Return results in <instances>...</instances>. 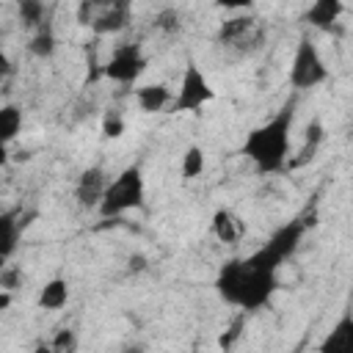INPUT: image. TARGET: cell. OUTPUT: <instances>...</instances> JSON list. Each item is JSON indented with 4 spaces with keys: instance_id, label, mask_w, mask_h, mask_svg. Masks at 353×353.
<instances>
[{
    "instance_id": "6da1fadb",
    "label": "cell",
    "mask_w": 353,
    "mask_h": 353,
    "mask_svg": "<svg viewBox=\"0 0 353 353\" xmlns=\"http://www.w3.org/2000/svg\"><path fill=\"white\" fill-rule=\"evenodd\" d=\"M309 223L312 221L298 215L284 226H279L254 254L221 265L215 276V292L229 306H237L243 312H256L268 306L279 290V268L298 251Z\"/></svg>"
},
{
    "instance_id": "7a4b0ae2",
    "label": "cell",
    "mask_w": 353,
    "mask_h": 353,
    "mask_svg": "<svg viewBox=\"0 0 353 353\" xmlns=\"http://www.w3.org/2000/svg\"><path fill=\"white\" fill-rule=\"evenodd\" d=\"M292 121H295V102L290 99L281 105L265 124L248 130L240 154L254 163L259 174H279L290 165V143H292Z\"/></svg>"
},
{
    "instance_id": "3957f363",
    "label": "cell",
    "mask_w": 353,
    "mask_h": 353,
    "mask_svg": "<svg viewBox=\"0 0 353 353\" xmlns=\"http://www.w3.org/2000/svg\"><path fill=\"white\" fill-rule=\"evenodd\" d=\"M143 196H146V182H143L141 168L127 165L119 171V176L110 179L105 199L99 204V215L102 218H119L130 210H138L143 204Z\"/></svg>"
},
{
    "instance_id": "277c9868",
    "label": "cell",
    "mask_w": 353,
    "mask_h": 353,
    "mask_svg": "<svg viewBox=\"0 0 353 353\" xmlns=\"http://www.w3.org/2000/svg\"><path fill=\"white\" fill-rule=\"evenodd\" d=\"M328 80V66L309 33H303L295 44L292 63H290V85L295 91H309Z\"/></svg>"
},
{
    "instance_id": "5b68a950",
    "label": "cell",
    "mask_w": 353,
    "mask_h": 353,
    "mask_svg": "<svg viewBox=\"0 0 353 353\" xmlns=\"http://www.w3.org/2000/svg\"><path fill=\"white\" fill-rule=\"evenodd\" d=\"M143 72H146V55H143L141 44H135V41L119 44L102 66V74L121 85H132Z\"/></svg>"
},
{
    "instance_id": "8992f818",
    "label": "cell",
    "mask_w": 353,
    "mask_h": 353,
    "mask_svg": "<svg viewBox=\"0 0 353 353\" xmlns=\"http://www.w3.org/2000/svg\"><path fill=\"white\" fill-rule=\"evenodd\" d=\"M212 97H215V91H212V85L207 83V74H204L193 61H188V66H185V72H182L179 91H176L174 105H171L174 113H196V110H201Z\"/></svg>"
},
{
    "instance_id": "52a82bcc",
    "label": "cell",
    "mask_w": 353,
    "mask_h": 353,
    "mask_svg": "<svg viewBox=\"0 0 353 353\" xmlns=\"http://www.w3.org/2000/svg\"><path fill=\"white\" fill-rule=\"evenodd\" d=\"M108 185H110V179L105 176V168H102V165H88V168L77 176V185H74V199H77V204H80L83 210H99Z\"/></svg>"
},
{
    "instance_id": "ba28073f",
    "label": "cell",
    "mask_w": 353,
    "mask_h": 353,
    "mask_svg": "<svg viewBox=\"0 0 353 353\" xmlns=\"http://www.w3.org/2000/svg\"><path fill=\"white\" fill-rule=\"evenodd\" d=\"M132 22V6L124 0L116 3H102L97 19L91 22V33L94 36H116L121 30H127Z\"/></svg>"
},
{
    "instance_id": "9c48e42d",
    "label": "cell",
    "mask_w": 353,
    "mask_h": 353,
    "mask_svg": "<svg viewBox=\"0 0 353 353\" xmlns=\"http://www.w3.org/2000/svg\"><path fill=\"white\" fill-rule=\"evenodd\" d=\"M317 353H353V309H347L320 339Z\"/></svg>"
},
{
    "instance_id": "30bf717a",
    "label": "cell",
    "mask_w": 353,
    "mask_h": 353,
    "mask_svg": "<svg viewBox=\"0 0 353 353\" xmlns=\"http://www.w3.org/2000/svg\"><path fill=\"white\" fill-rule=\"evenodd\" d=\"M342 14H345V6L339 0H317L306 8L303 22H309V28H314V30L331 33V30H336V22Z\"/></svg>"
},
{
    "instance_id": "8fae6325",
    "label": "cell",
    "mask_w": 353,
    "mask_h": 353,
    "mask_svg": "<svg viewBox=\"0 0 353 353\" xmlns=\"http://www.w3.org/2000/svg\"><path fill=\"white\" fill-rule=\"evenodd\" d=\"M22 229H25V221H19V210H6L0 215V256H3L6 265L17 254Z\"/></svg>"
},
{
    "instance_id": "7c38bea8",
    "label": "cell",
    "mask_w": 353,
    "mask_h": 353,
    "mask_svg": "<svg viewBox=\"0 0 353 353\" xmlns=\"http://www.w3.org/2000/svg\"><path fill=\"white\" fill-rule=\"evenodd\" d=\"M135 102L143 113H160L168 105H174V94L165 83H146V85L135 88Z\"/></svg>"
},
{
    "instance_id": "4fadbf2b",
    "label": "cell",
    "mask_w": 353,
    "mask_h": 353,
    "mask_svg": "<svg viewBox=\"0 0 353 353\" xmlns=\"http://www.w3.org/2000/svg\"><path fill=\"white\" fill-rule=\"evenodd\" d=\"M323 138H325V127H323V121H320V119H312V121L306 124V130H303V146H301L298 157H292V160H290V165H287V168H298V165L309 163V160L317 154V149H320Z\"/></svg>"
},
{
    "instance_id": "5bb4252c",
    "label": "cell",
    "mask_w": 353,
    "mask_h": 353,
    "mask_svg": "<svg viewBox=\"0 0 353 353\" xmlns=\"http://www.w3.org/2000/svg\"><path fill=\"white\" fill-rule=\"evenodd\" d=\"M66 301H69V281L61 276L44 281V287L39 290V309L44 312H58L66 306Z\"/></svg>"
},
{
    "instance_id": "9a60e30c",
    "label": "cell",
    "mask_w": 353,
    "mask_h": 353,
    "mask_svg": "<svg viewBox=\"0 0 353 353\" xmlns=\"http://www.w3.org/2000/svg\"><path fill=\"white\" fill-rule=\"evenodd\" d=\"M254 28H256V19H254V17H232V19L221 22L218 41H221V44L243 47V41L251 36V30H254Z\"/></svg>"
},
{
    "instance_id": "2e32d148",
    "label": "cell",
    "mask_w": 353,
    "mask_h": 353,
    "mask_svg": "<svg viewBox=\"0 0 353 353\" xmlns=\"http://www.w3.org/2000/svg\"><path fill=\"white\" fill-rule=\"evenodd\" d=\"M210 229H212V234H215V240H221V243H237V237H240V223H237V218L229 212V210H215L212 212V221H210Z\"/></svg>"
},
{
    "instance_id": "e0dca14e",
    "label": "cell",
    "mask_w": 353,
    "mask_h": 353,
    "mask_svg": "<svg viewBox=\"0 0 353 353\" xmlns=\"http://www.w3.org/2000/svg\"><path fill=\"white\" fill-rule=\"evenodd\" d=\"M55 47H58V39H55V30L50 22H44L41 28H36L28 39V52L36 55V58H52L55 55Z\"/></svg>"
},
{
    "instance_id": "ac0fdd59",
    "label": "cell",
    "mask_w": 353,
    "mask_h": 353,
    "mask_svg": "<svg viewBox=\"0 0 353 353\" xmlns=\"http://www.w3.org/2000/svg\"><path fill=\"white\" fill-rule=\"evenodd\" d=\"M19 130H22V110L17 105L6 102L0 108V138H3V143H11L19 135Z\"/></svg>"
},
{
    "instance_id": "d6986e66",
    "label": "cell",
    "mask_w": 353,
    "mask_h": 353,
    "mask_svg": "<svg viewBox=\"0 0 353 353\" xmlns=\"http://www.w3.org/2000/svg\"><path fill=\"white\" fill-rule=\"evenodd\" d=\"M204 165H207V157H204V149L199 143H190L182 154V176L185 179H196L204 174Z\"/></svg>"
},
{
    "instance_id": "ffe728a7",
    "label": "cell",
    "mask_w": 353,
    "mask_h": 353,
    "mask_svg": "<svg viewBox=\"0 0 353 353\" xmlns=\"http://www.w3.org/2000/svg\"><path fill=\"white\" fill-rule=\"evenodd\" d=\"M19 22L25 25V28H30V30H36V28H41L44 22H47V11H44V3H39V0H22L19 3Z\"/></svg>"
},
{
    "instance_id": "44dd1931",
    "label": "cell",
    "mask_w": 353,
    "mask_h": 353,
    "mask_svg": "<svg viewBox=\"0 0 353 353\" xmlns=\"http://www.w3.org/2000/svg\"><path fill=\"white\" fill-rule=\"evenodd\" d=\"M152 25H154V30H163V33H176L179 28H182V14L176 11V8H160L157 14H154V19H152Z\"/></svg>"
},
{
    "instance_id": "7402d4cb",
    "label": "cell",
    "mask_w": 353,
    "mask_h": 353,
    "mask_svg": "<svg viewBox=\"0 0 353 353\" xmlns=\"http://www.w3.org/2000/svg\"><path fill=\"white\" fill-rule=\"evenodd\" d=\"M124 132V119H121V113L119 110H108L105 116H102V135L105 138H119Z\"/></svg>"
},
{
    "instance_id": "603a6c76",
    "label": "cell",
    "mask_w": 353,
    "mask_h": 353,
    "mask_svg": "<svg viewBox=\"0 0 353 353\" xmlns=\"http://www.w3.org/2000/svg\"><path fill=\"white\" fill-rule=\"evenodd\" d=\"M52 347H55V353H74V347H77V336H74V331L61 328V331L52 336Z\"/></svg>"
},
{
    "instance_id": "cb8c5ba5",
    "label": "cell",
    "mask_w": 353,
    "mask_h": 353,
    "mask_svg": "<svg viewBox=\"0 0 353 353\" xmlns=\"http://www.w3.org/2000/svg\"><path fill=\"white\" fill-rule=\"evenodd\" d=\"M99 6H102V3L83 0V3L77 6V22H80V25H85V28H91V22H94V19H97V14H99Z\"/></svg>"
},
{
    "instance_id": "d4e9b609",
    "label": "cell",
    "mask_w": 353,
    "mask_h": 353,
    "mask_svg": "<svg viewBox=\"0 0 353 353\" xmlns=\"http://www.w3.org/2000/svg\"><path fill=\"white\" fill-rule=\"evenodd\" d=\"M22 281V270L19 268H14V265H3V273H0V284H3V290H14L17 284Z\"/></svg>"
},
{
    "instance_id": "484cf974",
    "label": "cell",
    "mask_w": 353,
    "mask_h": 353,
    "mask_svg": "<svg viewBox=\"0 0 353 353\" xmlns=\"http://www.w3.org/2000/svg\"><path fill=\"white\" fill-rule=\"evenodd\" d=\"M127 268H130V273H141V270H146V256L132 254V256L127 259Z\"/></svg>"
},
{
    "instance_id": "4316f807",
    "label": "cell",
    "mask_w": 353,
    "mask_h": 353,
    "mask_svg": "<svg viewBox=\"0 0 353 353\" xmlns=\"http://www.w3.org/2000/svg\"><path fill=\"white\" fill-rule=\"evenodd\" d=\"M33 353H55V347H52V342H39L33 347Z\"/></svg>"
},
{
    "instance_id": "83f0119b",
    "label": "cell",
    "mask_w": 353,
    "mask_h": 353,
    "mask_svg": "<svg viewBox=\"0 0 353 353\" xmlns=\"http://www.w3.org/2000/svg\"><path fill=\"white\" fill-rule=\"evenodd\" d=\"M8 303H11V292L3 290V292H0V309H8Z\"/></svg>"
},
{
    "instance_id": "f1b7e54d",
    "label": "cell",
    "mask_w": 353,
    "mask_h": 353,
    "mask_svg": "<svg viewBox=\"0 0 353 353\" xmlns=\"http://www.w3.org/2000/svg\"><path fill=\"white\" fill-rule=\"evenodd\" d=\"M124 353H143V347H138V345H135V347H127Z\"/></svg>"
},
{
    "instance_id": "f546056e",
    "label": "cell",
    "mask_w": 353,
    "mask_h": 353,
    "mask_svg": "<svg viewBox=\"0 0 353 353\" xmlns=\"http://www.w3.org/2000/svg\"><path fill=\"white\" fill-rule=\"evenodd\" d=\"M350 135H353V130H350Z\"/></svg>"
}]
</instances>
